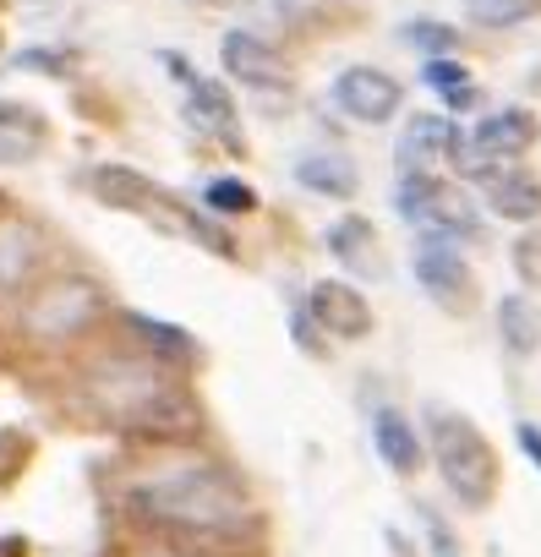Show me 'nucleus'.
<instances>
[{
    "label": "nucleus",
    "instance_id": "6",
    "mask_svg": "<svg viewBox=\"0 0 541 557\" xmlns=\"http://www.w3.org/2000/svg\"><path fill=\"white\" fill-rule=\"evenodd\" d=\"M159 66H164V72L175 77V88L186 94V121H192V132L213 137L219 148H230V153L241 159V153H246V132H241V110H235L224 77L197 72V66H192L186 55H175V50H159Z\"/></svg>",
    "mask_w": 541,
    "mask_h": 557
},
{
    "label": "nucleus",
    "instance_id": "4",
    "mask_svg": "<svg viewBox=\"0 0 541 557\" xmlns=\"http://www.w3.org/2000/svg\"><path fill=\"white\" fill-rule=\"evenodd\" d=\"M110 312V296L99 278L88 273H61V278H39V285L23 296L17 307V334L39 350H61L88 339Z\"/></svg>",
    "mask_w": 541,
    "mask_h": 557
},
{
    "label": "nucleus",
    "instance_id": "22",
    "mask_svg": "<svg viewBox=\"0 0 541 557\" xmlns=\"http://www.w3.org/2000/svg\"><path fill=\"white\" fill-rule=\"evenodd\" d=\"M126 329H132V345H143L148 356H159V361H170V367H181V361H192V356H197L192 334H186V329H175V323H159V318L126 312Z\"/></svg>",
    "mask_w": 541,
    "mask_h": 557
},
{
    "label": "nucleus",
    "instance_id": "27",
    "mask_svg": "<svg viewBox=\"0 0 541 557\" xmlns=\"http://www.w3.org/2000/svg\"><path fill=\"white\" fill-rule=\"evenodd\" d=\"M12 66H17V72H45V77H66L72 55H61V50H23V55H17Z\"/></svg>",
    "mask_w": 541,
    "mask_h": 557
},
{
    "label": "nucleus",
    "instance_id": "28",
    "mask_svg": "<svg viewBox=\"0 0 541 557\" xmlns=\"http://www.w3.org/2000/svg\"><path fill=\"white\" fill-rule=\"evenodd\" d=\"M291 334H296V345H302L307 356H318V361L329 356V339H318V323H312V318H307L302 307L291 312Z\"/></svg>",
    "mask_w": 541,
    "mask_h": 557
},
{
    "label": "nucleus",
    "instance_id": "2",
    "mask_svg": "<svg viewBox=\"0 0 541 557\" xmlns=\"http://www.w3.org/2000/svg\"><path fill=\"white\" fill-rule=\"evenodd\" d=\"M83 383H88L94 410H99L110 426L143 437V443L186 448L192 437H202V410H197L192 388L175 377L170 361L148 356L143 345L99 356Z\"/></svg>",
    "mask_w": 541,
    "mask_h": 557
},
{
    "label": "nucleus",
    "instance_id": "25",
    "mask_svg": "<svg viewBox=\"0 0 541 557\" xmlns=\"http://www.w3.org/2000/svg\"><path fill=\"white\" fill-rule=\"evenodd\" d=\"M399 45H405V50H416L421 61H427V55H454V50H459V28L432 23V17H416V23H405V28H399Z\"/></svg>",
    "mask_w": 541,
    "mask_h": 557
},
{
    "label": "nucleus",
    "instance_id": "16",
    "mask_svg": "<svg viewBox=\"0 0 541 557\" xmlns=\"http://www.w3.org/2000/svg\"><path fill=\"white\" fill-rule=\"evenodd\" d=\"M476 186H481V202L492 219L541 224V175H530L525 164H492L476 175Z\"/></svg>",
    "mask_w": 541,
    "mask_h": 557
},
{
    "label": "nucleus",
    "instance_id": "18",
    "mask_svg": "<svg viewBox=\"0 0 541 557\" xmlns=\"http://www.w3.org/2000/svg\"><path fill=\"white\" fill-rule=\"evenodd\" d=\"M50 143V121L34 104L0 99V164H34Z\"/></svg>",
    "mask_w": 541,
    "mask_h": 557
},
{
    "label": "nucleus",
    "instance_id": "10",
    "mask_svg": "<svg viewBox=\"0 0 541 557\" xmlns=\"http://www.w3.org/2000/svg\"><path fill=\"white\" fill-rule=\"evenodd\" d=\"M45 257H50V235H45L34 219L0 213V307L23 301V296L39 285Z\"/></svg>",
    "mask_w": 541,
    "mask_h": 557
},
{
    "label": "nucleus",
    "instance_id": "20",
    "mask_svg": "<svg viewBox=\"0 0 541 557\" xmlns=\"http://www.w3.org/2000/svg\"><path fill=\"white\" fill-rule=\"evenodd\" d=\"M497 334H503V350L508 356H536L541 350V307L525 290L503 296L497 301Z\"/></svg>",
    "mask_w": 541,
    "mask_h": 557
},
{
    "label": "nucleus",
    "instance_id": "23",
    "mask_svg": "<svg viewBox=\"0 0 541 557\" xmlns=\"http://www.w3.org/2000/svg\"><path fill=\"white\" fill-rule=\"evenodd\" d=\"M197 208L213 213V219H246V213H257V191L241 175H213V181H202Z\"/></svg>",
    "mask_w": 541,
    "mask_h": 557
},
{
    "label": "nucleus",
    "instance_id": "21",
    "mask_svg": "<svg viewBox=\"0 0 541 557\" xmlns=\"http://www.w3.org/2000/svg\"><path fill=\"white\" fill-rule=\"evenodd\" d=\"M421 83H427L432 94H443V110H448V115H459V110L476 104V83H470V66H465L459 55H427V61H421Z\"/></svg>",
    "mask_w": 541,
    "mask_h": 557
},
{
    "label": "nucleus",
    "instance_id": "9",
    "mask_svg": "<svg viewBox=\"0 0 541 557\" xmlns=\"http://www.w3.org/2000/svg\"><path fill=\"white\" fill-rule=\"evenodd\" d=\"M329 99L345 121H361V126H389L399 110H405V88L394 72L372 66V61H356L345 66L334 83H329Z\"/></svg>",
    "mask_w": 541,
    "mask_h": 557
},
{
    "label": "nucleus",
    "instance_id": "12",
    "mask_svg": "<svg viewBox=\"0 0 541 557\" xmlns=\"http://www.w3.org/2000/svg\"><path fill=\"white\" fill-rule=\"evenodd\" d=\"M302 312L318 323V334H329V339H340V345H345V339H367V334L378 329L372 301H367L356 285H345V278H312Z\"/></svg>",
    "mask_w": 541,
    "mask_h": 557
},
{
    "label": "nucleus",
    "instance_id": "26",
    "mask_svg": "<svg viewBox=\"0 0 541 557\" xmlns=\"http://www.w3.org/2000/svg\"><path fill=\"white\" fill-rule=\"evenodd\" d=\"M508 262H514V273H519L525 290H541V230H525V235L514 240Z\"/></svg>",
    "mask_w": 541,
    "mask_h": 557
},
{
    "label": "nucleus",
    "instance_id": "24",
    "mask_svg": "<svg viewBox=\"0 0 541 557\" xmlns=\"http://www.w3.org/2000/svg\"><path fill=\"white\" fill-rule=\"evenodd\" d=\"M459 7H465V17H470L476 28H492V34L541 17V0H459Z\"/></svg>",
    "mask_w": 541,
    "mask_h": 557
},
{
    "label": "nucleus",
    "instance_id": "5",
    "mask_svg": "<svg viewBox=\"0 0 541 557\" xmlns=\"http://www.w3.org/2000/svg\"><path fill=\"white\" fill-rule=\"evenodd\" d=\"M394 213L416 235H443V240H459V246L481 235V202H470L438 170H405L394 181Z\"/></svg>",
    "mask_w": 541,
    "mask_h": 557
},
{
    "label": "nucleus",
    "instance_id": "29",
    "mask_svg": "<svg viewBox=\"0 0 541 557\" xmlns=\"http://www.w3.org/2000/svg\"><path fill=\"white\" fill-rule=\"evenodd\" d=\"M421 524H427L432 557H459V541H454V530H448V524H438V513H432V508H421Z\"/></svg>",
    "mask_w": 541,
    "mask_h": 557
},
{
    "label": "nucleus",
    "instance_id": "19",
    "mask_svg": "<svg viewBox=\"0 0 541 557\" xmlns=\"http://www.w3.org/2000/svg\"><path fill=\"white\" fill-rule=\"evenodd\" d=\"M291 175H296V186H307V191H318V197H334V202L356 197V186H361L356 159H345V153H334V148L302 153V159L291 164Z\"/></svg>",
    "mask_w": 541,
    "mask_h": 557
},
{
    "label": "nucleus",
    "instance_id": "1",
    "mask_svg": "<svg viewBox=\"0 0 541 557\" xmlns=\"http://www.w3.org/2000/svg\"><path fill=\"white\" fill-rule=\"evenodd\" d=\"M121 513L143 541L181 557H268V519L251 486L202 454L175 448L121 481Z\"/></svg>",
    "mask_w": 541,
    "mask_h": 557
},
{
    "label": "nucleus",
    "instance_id": "30",
    "mask_svg": "<svg viewBox=\"0 0 541 557\" xmlns=\"http://www.w3.org/2000/svg\"><path fill=\"white\" fill-rule=\"evenodd\" d=\"M514 443H519V448L530 454V465L541 470V426H536V421H519V426H514Z\"/></svg>",
    "mask_w": 541,
    "mask_h": 557
},
{
    "label": "nucleus",
    "instance_id": "3",
    "mask_svg": "<svg viewBox=\"0 0 541 557\" xmlns=\"http://www.w3.org/2000/svg\"><path fill=\"white\" fill-rule=\"evenodd\" d=\"M421 443H427V454H432V465H438V475H443V486L459 508H470V513L492 508L497 481H503V459L465 410L427 405V437Z\"/></svg>",
    "mask_w": 541,
    "mask_h": 557
},
{
    "label": "nucleus",
    "instance_id": "15",
    "mask_svg": "<svg viewBox=\"0 0 541 557\" xmlns=\"http://www.w3.org/2000/svg\"><path fill=\"white\" fill-rule=\"evenodd\" d=\"M323 251L356 278V285H367V278H383V240H378V224L367 213H340L329 219L323 230Z\"/></svg>",
    "mask_w": 541,
    "mask_h": 557
},
{
    "label": "nucleus",
    "instance_id": "8",
    "mask_svg": "<svg viewBox=\"0 0 541 557\" xmlns=\"http://www.w3.org/2000/svg\"><path fill=\"white\" fill-rule=\"evenodd\" d=\"M541 137V121L530 115V110H487L470 132H459V143H454V164H459V175H481V170H492V164H514L530 143Z\"/></svg>",
    "mask_w": 541,
    "mask_h": 557
},
{
    "label": "nucleus",
    "instance_id": "31",
    "mask_svg": "<svg viewBox=\"0 0 541 557\" xmlns=\"http://www.w3.org/2000/svg\"><path fill=\"white\" fill-rule=\"evenodd\" d=\"M126 557H181V552H170V546H159V541H143V546L126 552Z\"/></svg>",
    "mask_w": 541,
    "mask_h": 557
},
{
    "label": "nucleus",
    "instance_id": "13",
    "mask_svg": "<svg viewBox=\"0 0 541 557\" xmlns=\"http://www.w3.org/2000/svg\"><path fill=\"white\" fill-rule=\"evenodd\" d=\"M88 191H94L104 208H115V213H143V219L175 213V197H170L153 175H143V170H132V164H94V170H88Z\"/></svg>",
    "mask_w": 541,
    "mask_h": 557
},
{
    "label": "nucleus",
    "instance_id": "11",
    "mask_svg": "<svg viewBox=\"0 0 541 557\" xmlns=\"http://www.w3.org/2000/svg\"><path fill=\"white\" fill-rule=\"evenodd\" d=\"M219 66H224V77L230 83H241V88H251V94H291V61L268 45L262 34H251V28H230L224 39H219Z\"/></svg>",
    "mask_w": 541,
    "mask_h": 557
},
{
    "label": "nucleus",
    "instance_id": "17",
    "mask_svg": "<svg viewBox=\"0 0 541 557\" xmlns=\"http://www.w3.org/2000/svg\"><path fill=\"white\" fill-rule=\"evenodd\" d=\"M372 448H378V459H383L394 475H416L421 459H427V443H421L416 421H410L405 410H394V405H378V410H372Z\"/></svg>",
    "mask_w": 541,
    "mask_h": 557
},
{
    "label": "nucleus",
    "instance_id": "7",
    "mask_svg": "<svg viewBox=\"0 0 541 557\" xmlns=\"http://www.w3.org/2000/svg\"><path fill=\"white\" fill-rule=\"evenodd\" d=\"M410 273H416V285L427 290V301L443 307L448 318H470L481 307V278H476L470 257L459 251V240L421 235L416 251H410Z\"/></svg>",
    "mask_w": 541,
    "mask_h": 557
},
{
    "label": "nucleus",
    "instance_id": "14",
    "mask_svg": "<svg viewBox=\"0 0 541 557\" xmlns=\"http://www.w3.org/2000/svg\"><path fill=\"white\" fill-rule=\"evenodd\" d=\"M454 143H459V121L448 110H421V115H405L399 126V143H394V170H438L443 159H454Z\"/></svg>",
    "mask_w": 541,
    "mask_h": 557
}]
</instances>
